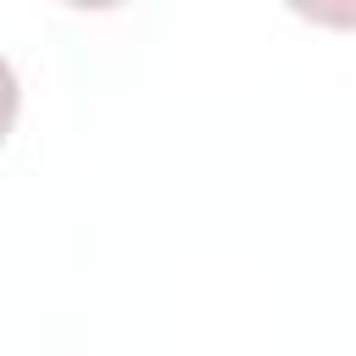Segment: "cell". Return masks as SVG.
<instances>
[{"label":"cell","instance_id":"6da1fadb","mask_svg":"<svg viewBox=\"0 0 356 356\" xmlns=\"http://www.w3.org/2000/svg\"><path fill=\"white\" fill-rule=\"evenodd\" d=\"M17 100H22L17 72H11V61L0 56V139H6V134H11V122H17Z\"/></svg>","mask_w":356,"mask_h":356}]
</instances>
